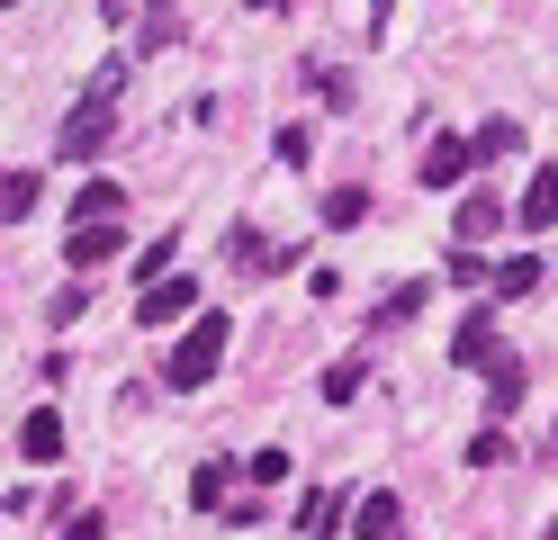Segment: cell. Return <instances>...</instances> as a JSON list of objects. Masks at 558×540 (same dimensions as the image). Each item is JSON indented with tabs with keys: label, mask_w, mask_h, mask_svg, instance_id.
Wrapping results in <instances>:
<instances>
[{
	"label": "cell",
	"mask_w": 558,
	"mask_h": 540,
	"mask_svg": "<svg viewBox=\"0 0 558 540\" xmlns=\"http://www.w3.org/2000/svg\"><path fill=\"white\" fill-rule=\"evenodd\" d=\"M441 279H450V288H477V279H486V262H477L469 243H450V262H441Z\"/></svg>",
	"instance_id": "7402d4cb"
},
{
	"label": "cell",
	"mask_w": 558,
	"mask_h": 540,
	"mask_svg": "<svg viewBox=\"0 0 558 540\" xmlns=\"http://www.w3.org/2000/svg\"><path fill=\"white\" fill-rule=\"evenodd\" d=\"M505 154H522V127L513 118H486L477 127V163H505Z\"/></svg>",
	"instance_id": "d6986e66"
},
{
	"label": "cell",
	"mask_w": 558,
	"mask_h": 540,
	"mask_svg": "<svg viewBox=\"0 0 558 540\" xmlns=\"http://www.w3.org/2000/svg\"><path fill=\"white\" fill-rule=\"evenodd\" d=\"M243 478H253V487H279V478H289V451H253V459H243Z\"/></svg>",
	"instance_id": "cb8c5ba5"
},
{
	"label": "cell",
	"mask_w": 558,
	"mask_h": 540,
	"mask_svg": "<svg viewBox=\"0 0 558 540\" xmlns=\"http://www.w3.org/2000/svg\"><path fill=\"white\" fill-rule=\"evenodd\" d=\"M505 360H513V351H496V315H486V307L460 324V334H450V370H486V379H496Z\"/></svg>",
	"instance_id": "5b68a950"
},
{
	"label": "cell",
	"mask_w": 558,
	"mask_h": 540,
	"mask_svg": "<svg viewBox=\"0 0 558 540\" xmlns=\"http://www.w3.org/2000/svg\"><path fill=\"white\" fill-rule=\"evenodd\" d=\"M513 459V442H505V423H486L477 442H469V468H505Z\"/></svg>",
	"instance_id": "44dd1931"
},
{
	"label": "cell",
	"mask_w": 558,
	"mask_h": 540,
	"mask_svg": "<svg viewBox=\"0 0 558 540\" xmlns=\"http://www.w3.org/2000/svg\"><path fill=\"white\" fill-rule=\"evenodd\" d=\"M270 154H279V163H306V154H316V127H279Z\"/></svg>",
	"instance_id": "603a6c76"
},
{
	"label": "cell",
	"mask_w": 558,
	"mask_h": 540,
	"mask_svg": "<svg viewBox=\"0 0 558 540\" xmlns=\"http://www.w3.org/2000/svg\"><path fill=\"white\" fill-rule=\"evenodd\" d=\"M541 271H549L541 252H513V262L496 271V298H532V288H541Z\"/></svg>",
	"instance_id": "e0dca14e"
},
{
	"label": "cell",
	"mask_w": 558,
	"mask_h": 540,
	"mask_svg": "<svg viewBox=\"0 0 558 540\" xmlns=\"http://www.w3.org/2000/svg\"><path fill=\"white\" fill-rule=\"evenodd\" d=\"M513 226H522V235L558 226V163H541L532 180H522V199H513Z\"/></svg>",
	"instance_id": "52a82bcc"
},
{
	"label": "cell",
	"mask_w": 558,
	"mask_h": 540,
	"mask_svg": "<svg viewBox=\"0 0 558 540\" xmlns=\"http://www.w3.org/2000/svg\"><path fill=\"white\" fill-rule=\"evenodd\" d=\"M37 199H46L37 171H10V180H0V216H10V226H27V216H37Z\"/></svg>",
	"instance_id": "4fadbf2b"
},
{
	"label": "cell",
	"mask_w": 558,
	"mask_h": 540,
	"mask_svg": "<svg viewBox=\"0 0 558 540\" xmlns=\"http://www.w3.org/2000/svg\"><path fill=\"white\" fill-rule=\"evenodd\" d=\"M361 216H369V190H361V180H342V190H325V226H333V235H352Z\"/></svg>",
	"instance_id": "5bb4252c"
},
{
	"label": "cell",
	"mask_w": 558,
	"mask_h": 540,
	"mask_svg": "<svg viewBox=\"0 0 558 540\" xmlns=\"http://www.w3.org/2000/svg\"><path fill=\"white\" fill-rule=\"evenodd\" d=\"M63 540H109V514H73V523H63Z\"/></svg>",
	"instance_id": "484cf974"
},
{
	"label": "cell",
	"mask_w": 558,
	"mask_h": 540,
	"mask_svg": "<svg viewBox=\"0 0 558 540\" xmlns=\"http://www.w3.org/2000/svg\"><path fill=\"white\" fill-rule=\"evenodd\" d=\"M541 540H558V523H549V531H541Z\"/></svg>",
	"instance_id": "4316f807"
},
{
	"label": "cell",
	"mask_w": 558,
	"mask_h": 540,
	"mask_svg": "<svg viewBox=\"0 0 558 540\" xmlns=\"http://www.w3.org/2000/svg\"><path fill=\"white\" fill-rule=\"evenodd\" d=\"M424 298H433V288H424V279H405L397 298H388V307L369 315V334H397V324H414V307H424Z\"/></svg>",
	"instance_id": "2e32d148"
},
{
	"label": "cell",
	"mask_w": 558,
	"mask_h": 540,
	"mask_svg": "<svg viewBox=\"0 0 558 540\" xmlns=\"http://www.w3.org/2000/svg\"><path fill=\"white\" fill-rule=\"evenodd\" d=\"M118 226H73V235H63V271H99V262H118Z\"/></svg>",
	"instance_id": "9c48e42d"
},
{
	"label": "cell",
	"mask_w": 558,
	"mask_h": 540,
	"mask_svg": "<svg viewBox=\"0 0 558 540\" xmlns=\"http://www.w3.org/2000/svg\"><path fill=\"white\" fill-rule=\"evenodd\" d=\"M469 171H477V135H433L424 163H414V180H424V190H460Z\"/></svg>",
	"instance_id": "3957f363"
},
{
	"label": "cell",
	"mask_w": 558,
	"mask_h": 540,
	"mask_svg": "<svg viewBox=\"0 0 558 540\" xmlns=\"http://www.w3.org/2000/svg\"><path fill=\"white\" fill-rule=\"evenodd\" d=\"M226 343H234V315H226V307H207V315L190 324V334L162 351V387H171V396H198L207 379L226 370Z\"/></svg>",
	"instance_id": "6da1fadb"
},
{
	"label": "cell",
	"mask_w": 558,
	"mask_h": 540,
	"mask_svg": "<svg viewBox=\"0 0 558 540\" xmlns=\"http://www.w3.org/2000/svg\"><path fill=\"white\" fill-rule=\"evenodd\" d=\"M361 379H369V360H333V370H325V406H352Z\"/></svg>",
	"instance_id": "ffe728a7"
},
{
	"label": "cell",
	"mask_w": 558,
	"mask_h": 540,
	"mask_svg": "<svg viewBox=\"0 0 558 540\" xmlns=\"http://www.w3.org/2000/svg\"><path fill=\"white\" fill-rule=\"evenodd\" d=\"M118 216H126V190H118V180H82V190H73V226H118Z\"/></svg>",
	"instance_id": "ba28073f"
},
{
	"label": "cell",
	"mask_w": 558,
	"mask_h": 540,
	"mask_svg": "<svg viewBox=\"0 0 558 540\" xmlns=\"http://www.w3.org/2000/svg\"><path fill=\"white\" fill-rule=\"evenodd\" d=\"M522 387H532V370H522V360H505V370H496V379H486V415H496V423H505V415L522 406Z\"/></svg>",
	"instance_id": "9a60e30c"
},
{
	"label": "cell",
	"mask_w": 558,
	"mask_h": 540,
	"mask_svg": "<svg viewBox=\"0 0 558 540\" xmlns=\"http://www.w3.org/2000/svg\"><path fill=\"white\" fill-rule=\"evenodd\" d=\"M505 216H513V207H505V199H460V226H450V235H460V243H469V252H477V243H486V235H496V226H505Z\"/></svg>",
	"instance_id": "7c38bea8"
},
{
	"label": "cell",
	"mask_w": 558,
	"mask_h": 540,
	"mask_svg": "<svg viewBox=\"0 0 558 540\" xmlns=\"http://www.w3.org/2000/svg\"><path fill=\"white\" fill-rule=\"evenodd\" d=\"M352 531H361V540H397V531H405L397 487H369V495H361V514H352Z\"/></svg>",
	"instance_id": "8fae6325"
},
{
	"label": "cell",
	"mask_w": 558,
	"mask_h": 540,
	"mask_svg": "<svg viewBox=\"0 0 558 540\" xmlns=\"http://www.w3.org/2000/svg\"><path fill=\"white\" fill-rule=\"evenodd\" d=\"M226 487H234V468H226V459H207L198 478H190V504H198V514H217V504H226Z\"/></svg>",
	"instance_id": "ac0fdd59"
},
{
	"label": "cell",
	"mask_w": 558,
	"mask_h": 540,
	"mask_svg": "<svg viewBox=\"0 0 558 540\" xmlns=\"http://www.w3.org/2000/svg\"><path fill=\"white\" fill-rule=\"evenodd\" d=\"M226 262H262V235L253 226H226Z\"/></svg>",
	"instance_id": "d4e9b609"
},
{
	"label": "cell",
	"mask_w": 558,
	"mask_h": 540,
	"mask_svg": "<svg viewBox=\"0 0 558 540\" xmlns=\"http://www.w3.org/2000/svg\"><path fill=\"white\" fill-rule=\"evenodd\" d=\"M19 459H27V468H54V459H63V415H46V406L27 415V423H19Z\"/></svg>",
	"instance_id": "30bf717a"
},
{
	"label": "cell",
	"mask_w": 558,
	"mask_h": 540,
	"mask_svg": "<svg viewBox=\"0 0 558 540\" xmlns=\"http://www.w3.org/2000/svg\"><path fill=\"white\" fill-rule=\"evenodd\" d=\"M109 135H118V127H109V91H90V99H73V118H63V135H54V144H63L73 163H90Z\"/></svg>",
	"instance_id": "277c9868"
},
{
	"label": "cell",
	"mask_w": 558,
	"mask_h": 540,
	"mask_svg": "<svg viewBox=\"0 0 558 540\" xmlns=\"http://www.w3.org/2000/svg\"><path fill=\"white\" fill-rule=\"evenodd\" d=\"M181 315H190V324L207 315V307H198V279H190V271H171L162 288H145V298H135V324H145V334H162V324H181Z\"/></svg>",
	"instance_id": "7a4b0ae2"
},
{
	"label": "cell",
	"mask_w": 558,
	"mask_h": 540,
	"mask_svg": "<svg viewBox=\"0 0 558 540\" xmlns=\"http://www.w3.org/2000/svg\"><path fill=\"white\" fill-rule=\"evenodd\" d=\"M352 514H361V504H352V495H342V487H316V495H306V504H298V540H333V531H342V523H352Z\"/></svg>",
	"instance_id": "8992f818"
}]
</instances>
